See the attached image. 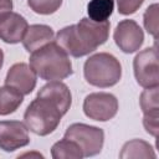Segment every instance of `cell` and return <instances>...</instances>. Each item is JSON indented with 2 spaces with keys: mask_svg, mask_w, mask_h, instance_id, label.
I'll use <instances>...</instances> for the list:
<instances>
[{
  "mask_svg": "<svg viewBox=\"0 0 159 159\" xmlns=\"http://www.w3.org/2000/svg\"><path fill=\"white\" fill-rule=\"evenodd\" d=\"M133 71L137 83L143 88L159 86V66L157 43L147 47L135 55L133 60Z\"/></svg>",
  "mask_w": 159,
  "mask_h": 159,
  "instance_id": "cell-6",
  "label": "cell"
},
{
  "mask_svg": "<svg viewBox=\"0 0 159 159\" xmlns=\"http://www.w3.org/2000/svg\"><path fill=\"white\" fill-rule=\"evenodd\" d=\"M24 102V94L14 87H0V116H9L17 111Z\"/></svg>",
  "mask_w": 159,
  "mask_h": 159,
  "instance_id": "cell-15",
  "label": "cell"
},
{
  "mask_svg": "<svg viewBox=\"0 0 159 159\" xmlns=\"http://www.w3.org/2000/svg\"><path fill=\"white\" fill-rule=\"evenodd\" d=\"M62 117L63 113L52 99L36 96L24 113V123L30 132L45 137L57 129Z\"/></svg>",
  "mask_w": 159,
  "mask_h": 159,
  "instance_id": "cell-3",
  "label": "cell"
},
{
  "mask_svg": "<svg viewBox=\"0 0 159 159\" xmlns=\"http://www.w3.org/2000/svg\"><path fill=\"white\" fill-rule=\"evenodd\" d=\"M51 157L53 159H82L84 158L80 145L76 142L68 138H65V137L63 139L56 142L52 145Z\"/></svg>",
  "mask_w": 159,
  "mask_h": 159,
  "instance_id": "cell-16",
  "label": "cell"
},
{
  "mask_svg": "<svg viewBox=\"0 0 159 159\" xmlns=\"http://www.w3.org/2000/svg\"><path fill=\"white\" fill-rule=\"evenodd\" d=\"M113 40L122 52L133 53L142 47L144 32L134 20L125 19L117 24L113 32Z\"/></svg>",
  "mask_w": 159,
  "mask_h": 159,
  "instance_id": "cell-8",
  "label": "cell"
},
{
  "mask_svg": "<svg viewBox=\"0 0 159 159\" xmlns=\"http://www.w3.org/2000/svg\"><path fill=\"white\" fill-rule=\"evenodd\" d=\"M14 7L12 0H0V14L6 12V11H11Z\"/></svg>",
  "mask_w": 159,
  "mask_h": 159,
  "instance_id": "cell-23",
  "label": "cell"
},
{
  "mask_svg": "<svg viewBox=\"0 0 159 159\" xmlns=\"http://www.w3.org/2000/svg\"><path fill=\"white\" fill-rule=\"evenodd\" d=\"M114 10V0H91L87 5L88 17L97 22L107 21Z\"/></svg>",
  "mask_w": 159,
  "mask_h": 159,
  "instance_id": "cell-17",
  "label": "cell"
},
{
  "mask_svg": "<svg viewBox=\"0 0 159 159\" xmlns=\"http://www.w3.org/2000/svg\"><path fill=\"white\" fill-rule=\"evenodd\" d=\"M65 138L76 142L82 149L83 157H94L102 152L104 144V132L99 127L84 124V123H72L67 127L65 132Z\"/></svg>",
  "mask_w": 159,
  "mask_h": 159,
  "instance_id": "cell-5",
  "label": "cell"
},
{
  "mask_svg": "<svg viewBox=\"0 0 159 159\" xmlns=\"http://www.w3.org/2000/svg\"><path fill=\"white\" fill-rule=\"evenodd\" d=\"M143 125L147 133L153 137H157L159 129V112L143 114Z\"/></svg>",
  "mask_w": 159,
  "mask_h": 159,
  "instance_id": "cell-22",
  "label": "cell"
},
{
  "mask_svg": "<svg viewBox=\"0 0 159 159\" xmlns=\"http://www.w3.org/2000/svg\"><path fill=\"white\" fill-rule=\"evenodd\" d=\"M120 159H149L157 158L152 144L143 139H132L122 147L119 153Z\"/></svg>",
  "mask_w": 159,
  "mask_h": 159,
  "instance_id": "cell-14",
  "label": "cell"
},
{
  "mask_svg": "<svg viewBox=\"0 0 159 159\" xmlns=\"http://www.w3.org/2000/svg\"><path fill=\"white\" fill-rule=\"evenodd\" d=\"M117 9L120 15H132L139 10V7L143 5L144 0H116Z\"/></svg>",
  "mask_w": 159,
  "mask_h": 159,
  "instance_id": "cell-21",
  "label": "cell"
},
{
  "mask_svg": "<svg viewBox=\"0 0 159 159\" xmlns=\"http://www.w3.org/2000/svg\"><path fill=\"white\" fill-rule=\"evenodd\" d=\"M37 96H42V97H47L52 99L60 107L63 116L68 112L72 104L71 91L67 87V84L61 81H50L48 83H46L39 89Z\"/></svg>",
  "mask_w": 159,
  "mask_h": 159,
  "instance_id": "cell-12",
  "label": "cell"
},
{
  "mask_svg": "<svg viewBox=\"0 0 159 159\" xmlns=\"http://www.w3.org/2000/svg\"><path fill=\"white\" fill-rule=\"evenodd\" d=\"M29 7L40 15L55 14L62 5V0H27Z\"/></svg>",
  "mask_w": 159,
  "mask_h": 159,
  "instance_id": "cell-19",
  "label": "cell"
},
{
  "mask_svg": "<svg viewBox=\"0 0 159 159\" xmlns=\"http://www.w3.org/2000/svg\"><path fill=\"white\" fill-rule=\"evenodd\" d=\"M83 75L91 86L108 88L120 81L122 65L112 53L98 52L86 60L83 65Z\"/></svg>",
  "mask_w": 159,
  "mask_h": 159,
  "instance_id": "cell-4",
  "label": "cell"
},
{
  "mask_svg": "<svg viewBox=\"0 0 159 159\" xmlns=\"http://www.w3.org/2000/svg\"><path fill=\"white\" fill-rule=\"evenodd\" d=\"M36 82H37L36 73L25 62L14 63L9 68L5 77V84L16 88L24 96L30 94L35 89Z\"/></svg>",
  "mask_w": 159,
  "mask_h": 159,
  "instance_id": "cell-11",
  "label": "cell"
},
{
  "mask_svg": "<svg viewBox=\"0 0 159 159\" xmlns=\"http://www.w3.org/2000/svg\"><path fill=\"white\" fill-rule=\"evenodd\" d=\"M139 106L143 114L159 112V86L144 88L139 97Z\"/></svg>",
  "mask_w": 159,
  "mask_h": 159,
  "instance_id": "cell-18",
  "label": "cell"
},
{
  "mask_svg": "<svg viewBox=\"0 0 159 159\" xmlns=\"http://www.w3.org/2000/svg\"><path fill=\"white\" fill-rule=\"evenodd\" d=\"M55 32L52 27L42 24H34L27 27L21 42L27 52H34L35 50L51 42Z\"/></svg>",
  "mask_w": 159,
  "mask_h": 159,
  "instance_id": "cell-13",
  "label": "cell"
},
{
  "mask_svg": "<svg viewBox=\"0 0 159 159\" xmlns=\"http://www.w3.org/2000/svg\"><path fill=\"white\" fill-rule=\"evenodd\" d=\"M158 4H152L147 7L143 15V24L149 35L154 37V40L158 39Z\"/></svg>",
  "mask_w": 159,
  "mask_h": 159,
  "instance_id": "cell-20",
  "label": "cell"
},
{
  "mask_svg": "<svg viewBox=\"0 0 159 159\" xmlns=\"http://www.w3.org/2000/svg\"><path fill=\"white\" fill-rule=\"evenodd\" d=\"M83 113L86 117L98 122H107L116 117L119 104L114 94L108 92H93L83 101Z\"/></svg>",
  "mask_w": 159,
  "mask_h": 159,
  "instance_id": "cell-7",
  "label": "cell"
},
{
  "mask_svg": "<svg viewBox=\"0 0 159 159\" xmlns=\"http://www.w3.org/2000/svg\"><path fill=\"white\" fill-rule=\"evenodd\" d=\"M30 67L43 81H61L73 73L70 56L55 41L31 52Z\"/></svg>",
  "mask_w": 159,
  "mask_h": 159,
  "instance_id": "cell-2",
  "label": "cell"
},
{
  "mask_svg": "<svg viewBox=\"0 0 159 159\" xmlns=\"http://www.w3.org/2000/svg\"><path fill=\"white\" fill-rule=\"evenodd\" d=\"M2 65H4V52H2V50L0 48V70H1Z\"/></svg>",
  "mask_w": 159,
  "mask_h": 159,
  "instance_id": "cell-24",
  "label": "cell"
},
{
  "mask_svg": "<svg viewBox=\"0 0 159 159\" xmlns=\"http://www.w3.org/2000/svg\"><path fill=\"white\" fill-rule=\"evenodd\" d=\"M109 27L108 20L97 22L89 17H83L77 24L61 29L56 35L55 42L68 56L80 58L106 43L109 37Z\"/></svg>",
  "mask_w": 159,
  "mask_h": 159,
  "instance_id": "cell-1",
  "label": "cell"
},
{
  "mask_svg": "<svg viewBox=\"0 0 159 159\" xmlns=\"http://www.w3.org/2000/svg\"><path fill=\"white\" fill-rule=\"evenodd\" d=\"M30 143L29 129L20 120H0V149L15 152Z\"/></svg>",
  "mask_w": 159,
  "mask_h": 159,
  "instance_id": "cell-9",
  "label": "cell"
},
{
  "mask_svg": "<svg viewBox=\"0 0 159 159\" xmlns=\"http://www.w3.org/2000/svg\"><path fill=\"white\" fill-rule=\"evenodd\" d=\"M29 27L27 20L17 14L11 11H6L0 14V40L14 45L22 41V37Z\"/></svg>",
  "mask_w": 159,
  "mask_h": 159,
  "instance_id": "cell-10",
  "label": "cell"
}]
</instances>
